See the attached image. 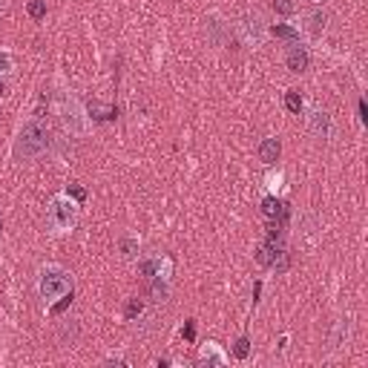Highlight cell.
I'll list each match as a JSON object with an SVG mask.
<instances>
[{"mask_svg":"<svg viewBox=\"0 0 368 368\" xmlns=\"http://www.w3.org/2000/svg\"><path fill=\"white\" fill-rule=\"evenodd\" d=\"M49 144H52L49 127L41 119H29L15 139V159L17 161H32L37 156H44V152L49 150Z\"/></svg>","mask_w":368,"mask_h":368,"instance_id":"1","label":"cell"},{"mask_svg":"<svg viewBox=\"0 0 368 368\" xmlns=\"http://www.w3.org/2000/svg\"><path fill=\"white\" fill-rule=\"evenodd\" d=\"M78 216H81V204L69 199L67 193H58V196H52L49 207H46V227L52 236H67L75 230V225H78Z\"/></svg>","mask_w":368,"mask_h":368,"instance_id":"2","label":"cell"},{"mask_svg":"<svg viewBox=\"0 0 368 368\" xmlns=\"http://www.w3.org/2000/svg\"><path fill=\"white\" fill-rule=\"evenodd\" d=\"M67 294H72V277L69 270H64L61 265H46L37 274V297L46 308H52L58 299H67Z\"/></svg>","mask_w":368,"mask_h":368,"instance_id":"3","label":"cell"},{"mask_svg":"<svg viewBox=\"0 0 368 368\" xmlns=\"http://www.w3.org/2000/svg\"><path fill=\"white\" fill-rule=\"evenodd\" d=\"M55 107H58V115H61V121L69 132L75 135H84L89 130V115L84 109V104L75 98V95L69 89H61L58 92V98H55Z\"/></svg>","mask_w":368,"mask_h":368,"instance_id":"4","label":"cell"},{"mask_svg":"<svg viewBox=\"0 0 368 368\" xmlns=\"http://www.w3.org/2000/svg\"><path fill=\"white\" fill-rule=\"evenodd\" d=\"M239 35L247 46H262L265 35H268V26L262 21V15H245L242 24H239Z\"/></svg>","mask_w":368,"mask_h":368,"instance_id":"5","label":"cell"},{"mask_svg":"<svg viewBox=\"0 0 368 368\" xmlns=\"http://www.w3.org/2000/svg\"><path fill=\"white\" fill-rule=\"evenodd\" d=\"M308 132L317 135V139H331V132H334V121H331V115H328L325 109L319 107H311L308 109Z\"/></svg>","mask_w":368,"mask_h":368,"instance_id":"6","label":"cell"},{"mask_svg":"<svg viewBox=\"0 0 368 368\" xmlns=\"http://www.w3.org/2000/svg\"><path fill=\"white\" fill-rule=\"evenodd\" d=\"M139 270H141L147 279H170L173 262L164 259V256H152V259H141V262H139Z\"/></svg>","mask_w":368,"mask_h":368,"instance_id":"7","label":"cell"},{"mask_svg":"<svg viewBox=\"0 0 368 368\" xmlns=\"http://www.w3.org/2000/svg\"><path fill=\"white\" fill-rule=\"evenodd\" d=\"M285 67L290 72H305L311 67V55L302 44H288V55H285Z\"/></svg>","mask_w":368,"mask_h":368,"instance_id":"8","label":"cell"},{"mask_svg":"<svg viewBox=\"0 0 368 368\" xmlns=\"http://www.w3.org/2000/svg\"><path fill=\"white\" fill-rule=\"evenodd\" d=\"M256 156H259V161L265 164V167H274L277 161H279V156H282V144H279V139H265L262 144H259V150H256Z\"/></svg>","mask_w":368,"mask_h":368,"instance_id":"9","label":"cell"},{"mask_svg":"<svg viewBox=\"0 0 368 368\" xmlns=\"http://www.w3.org/2000/svg\"><path fill=\"white\" fill-rule=\"evenodd\" d=\"M262 216L265 219H270V222H282L285 216H288V207H285V202L279 199V196H265L262 199Z\"/></svg>","mask_w":368,"mask_h":368,"instance_id":"10","label":"cell"},{"mask_svg":"<svg viewBox=\"0 0 368 368\" xmlns=\"http://www.w3.org/2000/svg\"><path fill=\"white\" fill-rule=\"evenodd\" d=\"M199 360H202V365H207V368H210V365L222 368V365H227L230 357L222 351V348H219L216 342H207V345H202V357H199Z\"/></svg>","mask_w":368,"mask_h":368,"instance_id":"11","label":"cell"},{"mask_svg":"<svg viewBox=\"0 0 368 368\" xmlns=\"http://www.w3.org/2000/svg\"><path fill=\"white\" fill-rule=\"evenodd\" d=\"M274 37H282L285 44H299V37H302V32H299V26H290V24H274L268 29Z\"/></svg>","mask_w":368,"mask_h":368,"instance_id":"12","label":"cell"},{"mask_svg":"<svg viewBox=\"0 0 368 368\" xmlns=\"http://www.w3.org/2000/svg\"><path fill=\"white\" fill-rule=\"evenodd\" d=\"M265 187H268V196H282L285 193V173L282 170H270L265 176Z\"/></svg>","mask_w":368,"mask_h":368,"instance_id":"13","label":"cell"},{"mask_svg":"<svg viewBox=\"0 0 368 368\" xmlns=\"http://www.w3.org/2000/svg\"><path fill=\"white\" fill-rule=\"evenodd\" d=\"M139 250H141L139 236H121V239H119V254H121L124 259H135V256H139Z\"/></svg>","mask_w":368,"mask_h":368,"instance_id":"14","label":"cell"},{"mask_svg":"<svg viewBox=\"0 0 368 368\" xmlns=\"http://www.w3.org/2000/svg\"><path fill=\"white\" fill-rule=\"evenodd\" d=\"M285 109H288L290 115H302L305 101H302V95H299L297 89H288V92H285Z\"/></svg>","mask_w":368,"mask_h":368,"instance_id":"15","label":"cell"},{"mask_svg":"<svg viewBox=\"0 0 368 368\" xmlns=\"http://www.w3.org/2000/svg\"><path fill=\"white\" fill-rule=\"evenodd\" d=\"M305 29L311 32V35H319L325 29V12H311V15H305Z\"/></svg>","mask_w":368,"mask_h":368,"instance_id":"16","label":"cell"},{"mask_svg":"<svg viewBox=\"0 0 368 368\" xmlns=\"http://www.w3.org/2000/svg\"><path fill=\"white\" fill-rule=\"evenodd\" d=\"M26 12H29L32 21H44V17H46V0H29Z\"/></svg>","mask_w":368,"mask_h":368,"instance_id":"17","label":"cell"},{"mask_svg":"<svg viewBox=\"0 0 368 368\" xmlns=\"http://www.w3.org/2000/svg\"><path fill=\"white\" fill-rule=\"evenodd\" d=\"M274 12L282 17H290L297 12V0H274Z\"/></svg>","mask_w":368,"mask_h":368,"instance_id":"18","label":"cell"},{"mask_svg":"<svg viewBox=\"0 0 368 368\" xmlns=\"http://www.w3.org/2000/svg\"><path fill=\"white\" fill-rule=\"evenodd\" d=\"M12 69H15V58H12L9 49H3V52H0V78H3V75H9Z\"/></svg>","mask_w":368,"mask_h":368,"instance_id":"19","label":"cell"},{"mask_svg":"<svg viewBox=\"0 0 368 368\" xmlns=\"http://www.w3.org/2000/svg\"><path fill=\"white\" fill-rule=\"evenodd\" d=\"M234 354H236L239 360H247V354H250V342H247V337H239V340H236Z\"/></svg>","mask_w":368,"mask_h":368,"instance_id":"20","label":"cell"},{"mask_svg":"<svg viewBox=\"0 0 368 368\" xmlns=\"http://www.w3.org/2000/svg\"><path fill=\"white\" fill-rule=\"evenodd\" d=\"M64 193H67V196H69V199H75V202H78V204H81V202L87 199V193H84V187H78V184H69V187H67Z\"/></svg>","mask_w":368,"mask_h":368,"instance_id":"21","label":"cell"},{"mask_svg":"<svg viewBox=\"0 0 368 368\" xmlns=\"http://www.w3.org/2000/svg\"><path fill=\"white\" fill-rule=\"evenodd\" d=\"M141 311H144V302H141V299H132V302L127 305V319L141 317Z\"/></svg>","mask_w":368,"mask_h":368,"instance_id":"22","label":"cell"},{"mask_svg":"<svg viewBox=\"0 0 368 368\" xmlns=\"http://www.w3.org/2000/svg\"><path fill=\"white\" fill-rule=\"evenodd\" d=\"M184 337H187V340H193V337H196V328H193V322H187V328H184Z\"/></svg>","mask_w":368,"mask_h":368,"instance_id":"23","label":"cell"},{"mask_svg":"<svg viewBox=\"0 0 368 368\" xmlns=\"http://www.w3.org/2000/svg\"><path fill=\"white\" fill-rule=\"evenodd\" d=\"M0 98H6V81L0 78Z\"/></svg>","mask_w":368,"mask_h":368,"instance_id":"24","label":"cell"},{"mask_svg":"<svg viewBox=\"0 0 368 368\" xmlns=\"http://www.w3.org/2000/svg\"><path fill=\"white\" fill-rule=\"evenodd\" d=\"M0 12H6V0H0Z\"/></svg>","mask_w":368,"mask_h":368,"instance_id":"25","label":"cell"},{"mask_svg":"<svg viewBox=\"0 0 368 368\" xmlns=\"http://www.w3.org/2000/svg\"><path fill=\"white\" fill-rule=\"evenodd\" d=\"M314 3H319V0H314Z\"/></svg>","mask_w":368,"mask_h":368,"instance_id":"26","label":"cell"}]
</instances>
